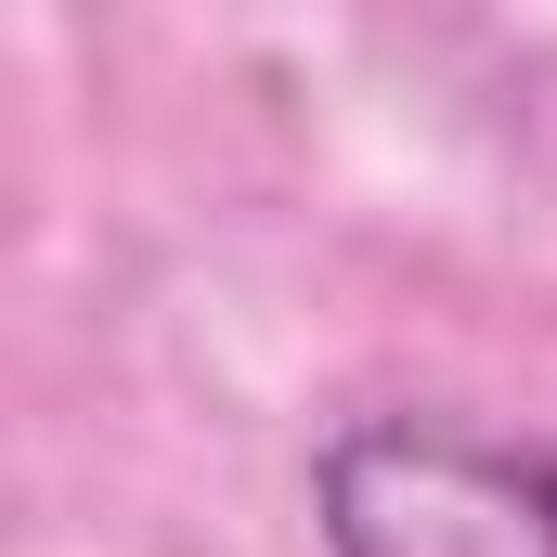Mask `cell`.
Wrapping results in <instances>:
<instances>
[{"label": "cell", "mask_w": 557, "mask_h": 557, "mask_svg": "<svg viewBox=\"0 0 557 557\" xmlns=\"http://www.w3.org/2000/svg\"><path fill=\"white\" fill-rule=\"evenodd\" d=\"M324 557H557V441L480 416H350L311 454Z\"/></svg>", "instance_id": "1"}]
</instances>
